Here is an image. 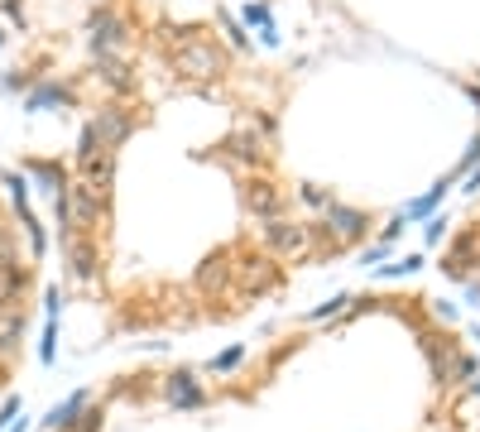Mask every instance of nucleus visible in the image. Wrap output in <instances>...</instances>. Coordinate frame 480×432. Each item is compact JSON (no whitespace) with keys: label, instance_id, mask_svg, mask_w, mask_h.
<instances>
[{"label":"nucleus","instance_id":"obj_3","mask_svg":"<svg viewBox=\"0 0 480 432\" xmlns=\"http://www.w3.org/2000/svg\"><path fill=\"white\" fill-rule=\"evenodd\" d=\"M20 336H25V308H0V360L20 351Z\"/></svg>","mask_w":480,"mask_h":432},{"label":"nucleus","instance_id":"obj_2","mask_svg":"<svg viewBox=\"0 0 480 432\" xmlns=\"http://www.w3.org/2000/svg\"><path fill=\"white\" fill-rule=\"evenodd\" d=\"M173 63H178L187 77H212L216 67H221V53L212 49V43H202V39H197V43H183V49L173 53Z\"/></svg>","mask_w":480,"mask_h":432},{"label":"nucleus","instance_id":"obj_1","mask_svg":"<svg viewBox=\"0 0 480 432\" xmlns=\"http://www.w3.org/2000/svg\"><path fill=\"white\" fill-rule=\"evenodd\" d=\"M125 43V20L115 15V10H91V49L97 53H115Z\"/></svg>","mask_w":480,"mask_h":432},{"label":"nucleus","instance_id":"obj_5","mask_svg":"<svg viewBox=\"0 0 480 432\" xmlns=\"http://www.w3.org/2000/svg\"><path fill=\"white\" fill-rule=\"evenodd\" d=\"M0 43H5V34H0Z\"/></svg>","mask_w":480,"mask_h":432},{"label":"nucleus","instance_id":"obj_4","mask_svg":"<svg viewBox=\"0 0 480 432\" xmlns=\"http://www.w3.org/2000/svg\"><path fill=\"white\" fill-rule=\"evenodd\" d=\"M25 169L34 173V178L43 183L53 197H63L67 192V178H63V163H53V159H25Z\"/></svg>","mask_w":480,"mask_h":432}]
</instances>
